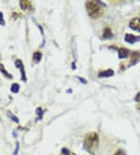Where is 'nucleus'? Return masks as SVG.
Returning <instances> with one entry per match:
<instances>
[{
  "label": "nucleus",
  "instance_id": "dca6fc26",
  "mask_svg": "<svg viewBox=\"0 0 140 155\" xmlns=\"http://www.w3.org/2000/svg\"><path fill=\"white\" fill-rule=\"evenodd\" d=\"M5 21L3 20V15H2V12H0V25H5Z\"/></svg>",
  "mask_w": 140,
  "mask_h": 155
},
{
  "label": "nucleus",
  "instance_id": "412c9836",
  "mask_svg": "<svg viewBox=\"0 0 140 155\" xmlns=\"http://www.w3.org/2000/svg\"><path fill=\"white\" fill-rule=\"evenodd\" d=\"M138 110H140V104H139V105H138Z\"/></svg>",
  "mask_w": 140,
  "mask_h": 155
},
{
  "label": "nucleus",
  "instance_id": "1a4fd4ad",
  "mask_svg": "<svg viewBox=\"0 0 140 155\" xmlns=\"http://www.w3.org/2000/svg\"><path fill=\"white\" fill-rule=\"evenodd\" d=\"M112 35L111 34V30H110L109 28H107L104 29V35H103V37L104 38H110Z\"/></svg>",
  "mask_w": 140,
  "mask_h": 155
},
{
  "label": "nucleus",
  "instance_id": "ddd939ff",
  "mask_svg": "<svg viewBox=\"0 0 140 155\" xmlns=\"http://www.w3.org/2000/svg\"><path fill=\"white\" fill-rule=\"evenodd\" d=\"M8 116H9L10 118H11V120H13V121H15L16 123H18L19 122V119L17 118V117H16L15 115H13V114L10 113V112H8Z\"/></svg>",
  "mask_w": 140,
  "mask_h": 155
},
{
  "label": "nucleus",
  "instance_id": "39448f33",
  "mask_svg": "<svg viewBox=\"0 0 140 155\" xmlns=\"http://www.w3.org/2000/svg\"><path fill=\"white\" fill-rule=\"evenodd\" d=\"M15 65L17 68H20V69L21 75H22V80L23 81H26V74H25V71H24V67H23L22 61L18 60V61H17L15 62Z\"/></svg>",
  "mask_w": 140,
  "mask_h": 155
},
{
  "label": "nucleus",
  "instance_id": "f3484780",
  "mask_svg": "<svg viewBox=\"0 0 140 155\" xmlns=\"http://www.w3.org/2000/svg\"><path fill=\"white\" fill-rule=\"evenodd\" d=\"M114 155H125V152L122 151V150H118V151H117L114 153Z\"/></svg>",
  "mask_w": 140,
  "mask_h": 155
},
{
  "label": "nucleus",
  "instance_id": "6ab92c4d",
  "mask_svg": "<svg viewBox=\"0 0 140 155\" xmlns=\"http://www.w3.org/2000/svg\"><path fill=\"white\" fill-rule=\"evenodd\" d=\"M19 147H20V145H19V143H17V147H16L15 152H14V154H15V155L17 154V153H18Z\"/></svg>",
  "mask_w": 140,
  "mask_h": 155
},
{
  "label": "nucleus",
  "instance_id": "4be33fe9",
  "mask_svg": "<svg viewBox=\"0 0 140 155\" xmlns=\"http://www.w3.org/2000/svg\"><path fill=\"white\" fill-rule=\"evenodd\" d=\"M71 155H75V154H71Z\"/></svg>",
  "mask_w": 140,
  "mask_h": 155
},
{
  "label": "nucleus",
  "instance_id": "0eeeda50",
  "mask_svg": "<svg viewBox=\"0 0 140 155\" xmlns=\"http://www.w3.org/2000/svg\"><path fill=\"white\" fill-rule=\"evenodd\" d=\"M114 74V71L111 70V69H108L107 71H101L99 73V77L100 78H107L112 76Z\"/></svg>",
  "mask_w": 140,
  "mask_h": 155
},
{
  "label": "nucleus",
  "instance_id": "aec40b11",
  "mask_svg": "<svg viewBox=\"0 0 140 155\" xmlns=\"http://www.w3.org/2000/svg\"><path fill=\"white\" fill-rule=\"evenodd\" d=\"M79 78V80H80L81 81H82V83H84V84H85V83H87V81H86V80H84L83 78Z\"/></svg>",
  "mask_w": 140,
  "mask_h": 155
},
{
  "label": "nucleus",
  "instance_id": "2eb2a0df",
  "mask_svg": "<svg viewBox=\"0 0 140 155\" xmlns=\"http://www.w3.org/2000/svg\"><path fill=\"white\" fill-rule=\"evenodd\" d=\"M137 54H138V53H133V54H132V63H135L136 62V60L138 58V57H140V56L139 57H137Z\"/></svg>",
  "mask_w": 140,
  "mask_h": 155
},
{
  "label": "nucleus",
  "instance_id": "9b49d317",
  "mask_svg": "<svg viewBox=\"0 0 140 155\" xmlns=\"http://www.w3.org/2000/svg\"><path fill=\"white\" fill-rule=\"evenodd\" d=\"M0 71L2 72V73L3 74H5V75H6V77L9 78H12V75H11V74H9V73H8V72L6 71V69L4 68L3 65L1 64H0Z\"/></svg>",
  "mask_w": 140,
  "mask_h": 155
},
{
  "label": "nucleus",
  "instance_id": "423d86ee",
  "mask_svg": "<svg viewBox=\"0 0 140 155\" xmlns=\"http://www.w3.org/2000/svg\"><path fill=\"white\" fill-rule=\"evenodd\" d=\"M129 54V51L127 49L125 48H121V49H118V57L120 59L125 58L127 57Z\"/></svg>",
  "mask_w": 140,
  "mask_h": 155
},
{
  "label": "nucleus",
  "instance_id": "a211bd4d",
  "mask_svg": "<svg viewBox=\"0 0 140 155\" xmlns=\"http://www.w3.org/2000/svg\"><path fill=\"white\" fill-rule=\"evenodd\" d=\"M135 101L136 102H140V93H138V94L136 95V97H135Z\"/></svg>",
  "mask_w": 140,
  "mask_h": 155
},
{
  "label": "nucleus",
  "instance_id": "f8f14e48",
  "mask_svg": "<svg viewBox=\"0 0 140 155\" xmlns=\"http://www.w3.org/2000/svg\"><path fill=\"white\" fill-rule=\"evenodd\" d=\"M20 90V85L17 83H14L11 86V91L13 93H17Z\"/></svg>",
  "mask_w": 140,
  "mask_h": 155
},
{
  "label": "nucleus",
  "instance_id": "7ed1b4c3",
  "mask_svg": "<svg viewBox=\"0 0 140 155\" xmlns=\"http://www.w3.org/2000/svg\"><path fill=\"white\" fill-rule=\"evenodd\" d=\"M129 27L134 31H137L140 32V19L139 18H134L129 23Z\"/></svg>",
  "mask_w": 140,
  "mask_h": 155
},
{
  "label": "nucleus",
  "instance_id": "9d476101",
  "mask_svg": "<svg viewBox=\"0 0 140 155\" xmlns=\"http://www.w3.org/2000/svg\"><path fill=\"white\" fill-rule=\"evenodd\" d=\"M41 57H42V54H41L40 52H36V53L34 54V57H33V59H34V61H35L36 63H38L40 62V61L41 60Z\"/></svg>",
  "mask_w": 140,
  "mask_h": 155
},
{
  "label": "nucleus",
  "instance_id": "6e6552de",
  "mask_svg": "<svg viewBox=\"0 0 140 155\" xmlns=\"http://www.w3.org/2000/svg\"><path fill=\"white\" fill-rule=\"evenodd\" d=\"M20 6L23 10H26V9H30L31 6V3L29 1H21L20 2Z\"/></svg>",
  "mask_w": 140,
  "mask_h": 155
},
{
  "label": "nucleus",
  "instance_id": "4468645a",
  "mask_svg": "<svg viewBox=\"0 0 140 155\" xmlns=\"http://www.w3.org/2000/svg\"><path fill=\"white\" fill-rule=\"evenodd\" d=\"M36 112H37V114L38 115V118L39 119H41L42 118V115H43V111H42V109L41 107H38L36 110Z\"/></svg>",
  "mask_w": 140,
  "mask_h": 155
},
{
  "label": "nucleus",
  "instance_id": "f03ea898",
  "mask_svg": "<svg viewBox=\"0 0 140 155\" xmlns=\"http://www.w3.org/2000/svg\"><path fill=\"white\" fill-rule=\"evenodd\" d=\"M84 144H85V147L89 151H91V150H93L95 149L97 147V144H98V136H97V133H90L86 135Z\"/></svg>",
  "mask_w": 140,
  "mask_h": 155
},
{
  "label": "nucleus",
  "instance_id": "20e7f679",
  "mask_svg": "<svg viewBox=\"0 0 140 155\" xmlns=\"http://www.w3.org/2000/svg\"><path fill=\"white\" fill-rule=\"evenodd\" d=\"M125 42L129 43H135V42H138L140 40V36H135L131 34H127L125 37Z\"/></svg>",
  "mask_w": 140,
  "mask_h": 155
},
{
  "label": "nucleus",
  "instance_id": "f257e3e1",
  "mask_svg": "<svg viewBox=\"0 0 140 155\" xmlns=\"http://www.w3.org/2000/svg\"><path fill=\"white\" fill-rule=\"evenodd\" d=\"M86 10L89 15L93 18H99L102 15V8L99 6V4L94 1H88L86 3Z\"/></svg>",
  "mask_w": 140,
  "mask_h": 155
}]
</instances>
